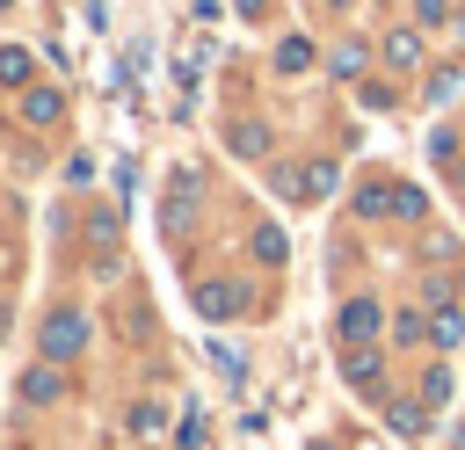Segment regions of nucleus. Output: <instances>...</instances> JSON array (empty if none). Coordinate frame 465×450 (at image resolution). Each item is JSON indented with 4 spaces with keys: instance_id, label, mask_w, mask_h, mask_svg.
Listing matches in <instances>:
<instances>
[{
    "instance_id": "f257e3e1",
    "label": "nucleus",
    "mask_w": 465,
    "mask_h": 450,
    "mask_svg": "<svg viewBox=\"0 0 465 450\" xmlns=\"http://www.w3.org/2000/svg\"><path fill=\"white\" fill-rule=\"evenodd\" d=\"M80 341H87V319H80V312H51V327H44V348H51V356H73Z\"/></svg>"
},
{
    "instance_id": "f03ea898",
    "label": "nucleus",
    "mask_w": 465,
    "mask_h": 450,
    "mask_svg": "<svg viewBox=\"0 0 465 450\" xmlns=\"http://www.w3.org/2000/svg\"><path fill=\"white\" fill-rule=\"evenodd\" d=\"M371 334H378V305L371 298H349L341 305V341H371Z\"/></svg>"
},
{
    "instance_id": "7ed1b4c3",
    "label": "nucleus",
    "mask_w": 465,
    "mask_h": 450,
    "mask_svg": "<svg viewBox=\"0 0 465 450\" xmlns=\"http://www.w3.org/2000/svg\"><path fill=\"white\" fill-rule=\"evenodd\" d=\"M385 65L414 73V65H421V36H414V29H392V36H385Z\"/></svg>"
},
{
    "instance_id": "20e7f679",
    "label": "nucleus",
    "mask_w": 465,
    "mask_h": 450,
    "mask_svg": "<svg viewBox=\"0 0 465 450\" xmlns=\"http://www.w3.org/2000/svg\"><path fill=\"white\" fill-rule=\"evenodd\" d=\"M22 116H29L36 131H44V123H58V116H65V102H58L51 87H29V94H22Z\"/></svg>"
},
{
    "instance_id": "39448f33",
    "label": "nucleus",
    "mask_w": 465,
    "mask_h": 450,
    "mask_svg": "<svg viewBox=\"0 0 465 450\" xmlns=\"http://www.w3.org/2000/svg\"><path fill=\"white\" fill-rule=\"evenodd\" d=\"M305 65H312V44L305 36H283L276 44V73H305Z\"/></svg>"
},
{
    "instance_id": "423d86ee",
    "label": "nucleus",
    "mask_w": 465,
    "mask_h": 450,
    "mask_svg": "<svg viewBox=\"0 0 465 450\" xmlns=\"http://www.w3.org/2000/svg\"><path fill=\"white\" fill-rule=\"evenodd\" d=\"M0 80H7V87L29 80V51H22V44H0Z\"/></svg>"
},
{
    "instance_id": "0eeeda50",
    "label": "nucleus",
    "mask_w": 465,
    "mask_h": 450,
    "mask_svg": "<svg viewBox=\"0 0 465 450\" xmlns=\"http://www.w3.org/2000/svg\"><path fill=\"white\" fill-rule=\"evenodd\" d=\"M298 189H305V196H327V189H334V167H327V160H312V167L298 174Z\"/></svg>"
},
{
    "instance_id": "6e6552de",
    "label": "nucleus",
    "mask_w": 465,
    "mask_h": 450,
    "mask_svg": "<svg viewBox=\"0 0 465 450\" xmlns=\"http://www.w3.org/2000/svg\"><path fill=\"white\" fill-rule=\"evenodd\" d=\"M341 370H349V377H356V385H363V392H371V385H378V356H371V348H356V356H349V363H341Z\"/></svg>"
},
{
    "instance_id": "1a4fd4ad",
    "label": "nucleus",
    "mask_w": 465,
    "mask_h": 450,
    "mask_svg": "<svg viewBox=\"0 0 465 450\" xmlns=\"http://www.w3.org/2000/svg\"><path fill=\"white\" fill-rule=\"evenodd\" d=\"M232 145L254 160V152H269V131H262V123H240V131H232Z\"/></svg>"
},
{
    "instance_id": "9d476101",
    "label": "nucleus",
    "mask_w": 465,
    "mask_h": 450,
    "mask_svg": "<svg viewBox=\"0 0 465 450\" xmlns=\"http://www.w3.org/2000/svg\"><path fill=\"white\" fill-rule=\"evenodd\" d=\"M196 305H203L211 319H225V312H232V298H225V283H203V290H196Z\"/></svg>"
},
{
    "instance_id": "9b49d317",
    "label": "nucleus",
    "mask_w": 465,
    "mask_h": 450,
    "mask_svg": "<svg viewBox=\"0 0 465 450\" xmlns=\"http://www.w3.org/2000/svg\"><path fill=\"white\" fill-rule=\"evenodd\" d=\"M51 392H58V370H29L22 377V399H51Z\"/></svg>"
},
{
    "instance_id": "f8f14e48",
    "label": "nucleus",
    "mask_w": 465,
    "mask_h": 450,
    "mask_svg": "<svg viewBox=\"0 0 465 450\" xmlns=\"http://www.w3.org/2000/svg\"><path fill=\"white\" fill-rule=\"evenodd\" d=\"M334 73H341V80L363 73V44H341V51H334Z\"/></svg>"
},
{
    "instance_id": "ddd939ff",
    "label": "nucleus",
    "mask_w": 465,
    "mask_h": 450,
    "mask_svg": "<svg viewBox=\"0 0 465 450\" xmlns=\"http://www.w3.org/2000/svg\"><path fill=\"white\" fill-rule=\"evenodd\" d=\"M254 254L262 261H283V232H254Z\"/></svg>"
},
{
    "instance_id": "4468645a",
    "label": "nucleus",
    "mask_w": 465,
    "mask_h": 450,
    "mask_svg": "<svg viewBox=\"0 0 465 450\" xmlns=\"http://www.w3.org/2000/svg\"><path fill=\"white\" fill-rule=\"evenodd\" d=\"M232 7H240V15H262V7H269V0H232Z\"/></svg>"
},
{
    "instance_id": "2eb2a0df",
    "label": "nucleus",
    "mask_w": 465,
    "mask_h": 450,
    "mask_svg": "<svg viewBox=\"0 0 465 450\" xmlns=\"http://www.w3.org/2000/svg\"><path fill=\"white\" fill-rule=\"evenodd\" d=\"M320 7H349V0H320Z\"/></svg>"
},
{
    "instance_id": "dca6fc26",
    "label": "nucleus",
    "mask_w": 465,
    "mask_h": 450,
    "mask_svg": "<svg viewBox=\"0 0 465 450\" xmlns=\"http://www.w3.org/2000/svg\"><path fill=\"white\" fill-rule=\"evenodd\" d=\"M0 327H7V312H0Z\"/></svg>"
},
{
    "instance_id": "f3484780",
    "label": "nucleus",
    "mask_w": 465,
    "mask_h": 450,
    "mask_svg": "<svg viewBox=\"0 0 465 450\" xmlns=\"http://www.w3.org/2000/svg\"><path fill=\"white\" fill-rule=\"evenodd\" d=\"M0 7H15V0H0Z\"/></svg>"
}]
</instances>
